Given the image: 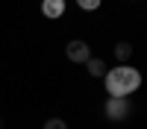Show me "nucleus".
I'll list each match as a JSON object with an SVG mask.
<instances>
[{"label":"nucleus","mask_w":147,"mask_h":129,"mask_svg":"<svg viewBox=\"0 0 147 129\" xmlns=\"http://www.w3.org/2000/svg\"><path fill=\"white\" fill-rule=\"evenodd\" d=\"M106 91H109V97H129L132 91H138L141 85V74L136 68H129V65H118L112 70H106Z\"/></svg>","instance_id":"1"},{"label":"nucleus","mask_w":147,"mask_h":129,"mask_svg":"<svg viewBox=\"0 0 147 129\" xmlns=\"http://www.w3.org/2000/svg\"><path fill=\"white\" fill-rule=\"evenodd\" d=\"M129 114V100L127 97H109L106 100V117L109 120H124Z\"/></svg>","instance_id":"2"},{"label":"nucleus","mask_w":147,"mask_h":129,"mask_svg":"<svg viewBox=\"0 0 147 129\" xmlns=\"http://www.w3.org/2000/svg\"><path fill=\"white\" fill-rule=\"evenodd\" d=\"M68 59L71 62H88L91 59V50H88V44L85 41H80V38H74V41H68Z\"/></svg>","instance_id":"3"},{"label":"nucleus","mask_w":147,"mask_h":129,"mask_svg":"<svg viewBox=\"0 0 147 129\" xmlns=\"http://www.w3.org/2000/svg\"><path fill=\"white\" fill-rule=\"evenodd\" d=\"M41 12H44V18H62V12H65V0H41Z\"/></svg>","instance_id":"4"},{"label":"nucleus","mask_w":147,"mask_h":129,"mask_svg":"<svg viewBox=\"0 0 147 129\" xmlns=\"http://www.w3.org/2000/svg\"><path fill=\"white\" fill-rule=\"evenodd\" d=\"M85 65H88V74H91V76H106V62H103V59H94V56H91Z\"/></svg>","instance_id":"5"},{"label":"nucleus","mask_w":147,"mask_h":129,"mask_svg":"<svg viewBox=\"0 0 147 129\" xmlns=\"http://www.w3.org/2000/svg\"><path fill=\"white\" fill-rule=\"evenodd\" d=\"M129 56H132V44L129 41H118L115 44V59H118V62H127Z\"/></svg>","instance_id":"6"},{"label":"nucleus","mask_w":147,"mask_h":129,"mask_svg":"<svg viewBox=\"0 0 147 129\" xmlns=\"http://www.w3.org/2000/svg\"><path fill=\"white\" fill-rule=\"evenodd\" d=\"M77 3H80V9H85V12L100 9V0H77Z\"/></svg>","instance_id":"7"},{"label":"nucleus","mask_w":147,"mask_h":129,"mask_svg":"<svg viewBox=\"0 0 147 129\" xmlns=\"http://www.w3.org/2000/svg\"><path fill=\"white\" fill-rule=\"evenodd\" d=\"M44 129H68V123H65V120H59V117H50V120L44 123Z\"/></svg>","instance_id":"8"}]
</instances>
